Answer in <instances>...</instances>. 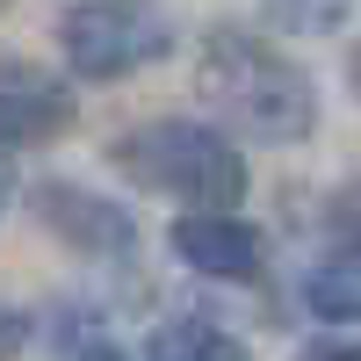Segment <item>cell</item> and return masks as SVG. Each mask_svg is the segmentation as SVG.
I'll return each instance as SVG.
<instances>
[{
    "instance_id": "6",
    "label": "cell",
    "mask_w": 361,
    "mask_h": 361,
    "mask_svg": "<svg viewBox=\"0 0 361 361\" xmlns=\"http://www.w3.org/2000/svg\"><path fill=\"white\" fill-rule=\"evenodd\" d=\"M66 123H73V87L29 58H0V152L51 145Z\"/></svg>"
},
{
    "instance_id": "1",
    "label": "cell",
    "mask_w": 361,
    "mask_h": 361,
    "mask_svg": "<svg viewBox=\"0 0 361 361\" xmlns=\"http://www.w3.org/2000/svg\"><path fill=\"white\" fill-rule=\"evenodd\" d=\"M195 87L231 130L260 145H296L318 130V87L304 80V66L238 22H217L195 44Z\"/></svg>"
},
{
    "instance_id": "9",
    "label": "cell",
    "mask_w": 361,
    "mask_h": 361,
    "mask_svg": "<svg viewBox=\"0 0 361 361\" xmlns=\"http://www.w3.org/2000/svg\"><path fill=\"white\" fill-rule=\"evenodd\" d=\"M58 361H130V354L102 318H66L58 325Z\"/></svg>"
},
{
    "instance_id": "5",
    "label": "cell",
    "mask_w": 361,
    "mask_h": 361,
    "mask_svg": "<svg viewBox=\"0 0 361 361\" xmlns=\"http://www.w3.org/2000/svg\"><path fill=\"white\" fill-rule=\"evenodd\" d=\"M166 238H173L180 267H195L209 282H260V267H267L260 231L246 217H231V209H180Z\"/></svg>"
},
{
    "instance_id": "4",
    "label": "cell",
    "mask_w": 361,
    "mask_h": 361,
    "mask_svg": "<svg viewBox=\"0 0 361 361\" xmlns=\"http://www.w3.org/2000/svg\"><path fill=\"white\" fill-rule=\"evenodd\" d=\"M29 209H37V224L58 246H73L80 260H130L137 253V217L116 195H87L73 180H37V188H29Z\"/></svg>"
},
{
    "instance_id": "7",
    "label": "cell",
    "mask_w": 361,
    "mask_h": 361,
    "mask_svg": "<svg viewBox=\"0 0 361 361\" xmlns=\"http://www.w3.org/2000/svg\"><path fill=\"white\" fill-rule=\"evenodd\" d=\"M145 361H246V340L224 333L217 318H166L152 325V340H145Z\"/></svg>"
},
{
    "instance_id": "2",
    "label": "cell",
    "mask_w": 361,
    "mask_h": 361,
    "mask_svg": "<svg viewBox=\"0 0 361 361\" xmlns=\"http://www.w3.org/2000/svg\"><path fill=\"white\" fill-rule=\"evenodd\" d=\"M109 166L152 195H173L180 209H231L246 195V152L231 137L188 123V116H159V123L123 130L109 145Z\"/></svg>"
},
{
    "instance_id": "12",
    "label": "cell",
    "mask_w": 361,
    "mask_h": 361,
    "mask_svg": "<svg viewBox=\"0 0 361 361\" xmlns=\"http://www.w3.org/2000/svg\"><path fill=\"white\" fill-rule=\"evenodd\" d=\"M8 195H15V166H8V152H0V209H8Z\"/></svg>"
},
{
    "instance_id": "11",
    "label": "cell",
    "mask_w": 361,
    "mask_h": 361,
    "mask_svg": "<svg viewBox=\"0 0 361 361\" xmlns=\"http://www.w3.org/2000/svg\"><path fill=\"white\" fill-rule=\"evenodd\" d=\"M304 361H354V347H347V340H311Z\"/></svg>"
},
{
    "instance_id": "8",
    "label": "cell",
    "mask_w": 361,
    "mask_h": 361,
    "mask_svg": "<svg viewBox=\"0 0 361 361\" xmlns=\"http://www.w3.org/2000/svg\"><path fill=\"white\" fill-rule=\"evenodd\" d=\"M304 311H311L318 325H354V311H361V267H354L347 246L325 253L311 275H304Z\"/></svg>"
},
{
    "instance_id": "10",
    "label": "cell",
    "mask_w": 361,
    "mask_h": 361,
    "mask_svg": "<svg viewBox=\"0 0 361 361\" xmlns=\"http://www.w3.org/2000/svg\"><path fill=\"white\" fill-rule=\"evenodd\" d=\"M289 15V29H340L347 22V0H275Z\"/></svg>"
},
{
    "instance_id": "3",
    "label": "cell",
    "mask_w": 361,
    "mask_h": 361,
    "mask_svg": "<svg viewBox=\"0 0 361 361\" xmlns=\"http://www.w3.org/2000/svg\"><path fill=\"white\" fill-rule=\"evenodd\" d=\"M58 51L80 80H123L173 51V15L159 0H80L58 15Z\"/></svg>"
}]
</instances>
